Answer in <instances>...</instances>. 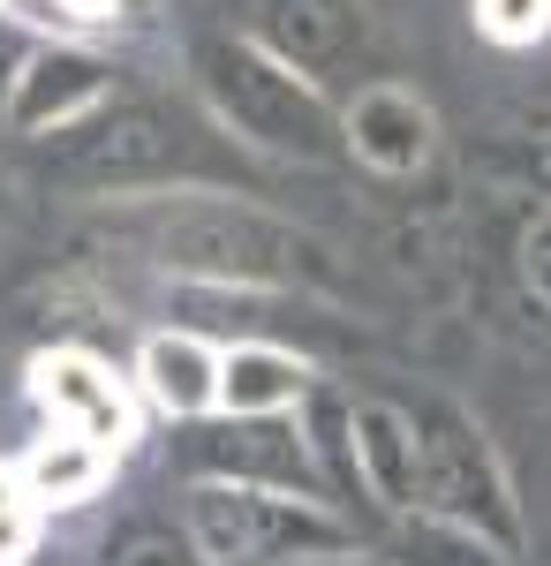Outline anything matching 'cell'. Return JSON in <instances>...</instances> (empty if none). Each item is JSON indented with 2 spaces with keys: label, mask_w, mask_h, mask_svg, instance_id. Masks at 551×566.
<instances>
[{
  "label": "cell",
  "mask_w": 551,
  "mask_h": 566,
  "mask_svg": "<svg viewBox=\"0 0 551 566\" xmlns=\"http://www.w3.org/2000/svg\"><path fill=\"white\" fill-rule=\"evenodd\" d=\"M174 280H235V287H325V250L288 219L235 205V197H144L122 219Z\"/></svg>",
  "instance_id": "6da1fadb"
},
{
  "label": "cell",
  "mask_w": 551,
  "mask_h": 566,
  "mask_svg": "<svg viewBox=\"0 0 551 566\" xmlns=\"http://www.w3.org/2000/svg\"><path fill=\"white\" fill-rule=\"evenodd\" d=\"M189 76L205 91V106L219 114V129H235L257 151H280V159H347V122L333 114V98L318 76H302L295 61H280L272 45L235 39V31H205L189 39Z\"/></svg>",
  "instance_id": "7a4b0ae2"
},
{
  "label": "cell",
  "mask_w": 551,
  "mask_h": 566,
  "mask_svg": "<svg viewBox=\"0 0 551 566\" xmlns=\"http://www.w3.org/2000/svg\"><path fill=\"white\" fill-rule=\"evenodd\" d=\"M181 536L205 566H288L318 552H355V522L325 506V491L272 483H181Z\"/></svg>",
  "instance_id": "3957f363"
},
{
  "label": "cell",
  "mask_w": 551,
  "mask_h": 566,
  "mask_svg": "<svg viewBox=\"0 0 551 566\" xmlns=\"http://www.w3.org/2000/svg\"><path fill=\"white\" fill-rule=\"evenodd\" d=\"M174 175H197V136L159 98H106L91 122L45 136V181L91 197H144Z\"/></svg>",
  "instance_id": "277c9868"
},
{
  "label": "cell",
  "mask_w": 551,
  "mask_h": 566,
  "mask_svg": "<svg viewBox=\"0 0 551 566\" xmlns=\"http://www.w3.org/2000/svg\"><path fill=\"white\" fill-rule=\"evenodd\" d=\"M408 416H416V453H424V506L521 552V506H513V483L499 469L484 423L468 408H454V400H438V392H416Z\"/></svg>",
  "instance_id": "5b68a950"
},
{
  "label": "cell",
  "mask_w": 551,
  "mask_h": 566,
  "mask_svg": "<svg viewBox=\"0 0 551 566\" xmlns=\"http://www.w3.org/2000/svg\"><path fill=\"white\" fill-rule=\"evenodd\" d=\"M174 476L197 483H272V491H325V461H318V438L310 423H295V408H272V416H189L174 438Z\"/></svg>",
  "instance_id": "8992f818"
},
{
  "label": "cell",
  "mask_w": 551,
  "mask_h": 566,
  "mask_svg": "<svg viewBox=\"0 0 551 566\" xmlns=\"http://www.w3.org/2000/svg\"><path fill=\"white\" fill-rule=\"evenodd\" d=\"M257 39L280 61H295L302 76H347V84H378L385 76V45L378 23L355 0H257Z\"/></svg>",
  "instance_id": "52a82bcc"
},
{
  "label": "cell",
  "mask_w": 551,
  "mask_h": 566,
  "mask_svg": "<svg viewBox=\"0 0 551 566\" xmlns=\"http://www.w3.org/2000/svg\"><path fill=\"white\" fill-rule=\"evenodd\" d=\"M106 98H122V69L114 61H98L84 45H31V61L15 76V98H8V136L45 144V136L91 122Z\"/></svg>",
  "instance_id": "ba28073f"
},
{
  "label": "cell",
  "mask_w": 551,
  "mask_h": 566,
  "mask_svg": "<svg viewBox=\"0 0 551 566\" xmlns=\"http://www.w3.org/2000/svg\"><path fill=\"white\" fill-rule=\"evenodd\" d=\"M31 392H39V408L53 416V431H84L98 446H114L122 453L128 431H136V408H128L122 378L84 348H53L31 363Z\"/></svg>",
  "instance_id": "9c48e42d"
},
{
  "label": "cell",
  "mask_w": 551,
  "mask_h": 566,
  "mask_svg": "<svg viewBox=\"0 0 551 566\" xmlns=\"http://www.w3.org/2000/svg\"><path fill=\"white\" fill-rule=\"evenodd\" d=\"M347 438H355V483L378 514L424 506V453L408 400H347Z\"/></svg>",
  "instance_id": "30bf717a"
},
{
  "label": "cell",
  "mask_w": 551,
  "mask_h": 566,
  "mask_svg": "<svg viewBox=\"0 0 551 566\" xmlns=\"http://www.w3.org/2000/svg\"><path fill=\"white\" fill-rule=\"evenodd\" d=\"M340 122H347V151H355L363 167H378V175H416L430 159V144H438V114H430L408 84H393V76L363 84L347 98Z\"/></svg>",
  "instance_id": "8fae6325"
},
{
  "label": "cell",
  "mask_w": 551,
  "mask_h": 566,
  "mask_svg": "<svg viewBox=\"0 0 551 566\" xmlns=\"http://www.w3.org/2000/svg\"><path fill=\"white\" fill-rule=\"evenodd\" d=\"M318 392L310 363L272 340H235L219 355V408L227 416H272V408H302Z\"/></svg>",
  "instance_id": "7c38bea8"
},
{
  "label": "cell",
  "mask_w": 551,
  "mask_h": 566,
  "mask_svg": "<svg viewBox=\"0 0 551 566\" xmlns=\"http://www.w3.org/2000/svg\"><path fill=\"white\" fill-rule=\"evenodd\" d=\"M136 378L152 392V408H167L174 423L219 408V348H205L197 333H152L136 355Z\"/></svg>",
  "instance_id": "4fadbf2b"
},
{
  "label": "cell",
  "mask_w": 551,
  "mask_h": 566,
  "mask_svg": "<svg viewBox=\"0 0 551 566\" xmlns=\"http://www.w3.org/2000/svg\"><path fill=\"white\" fill-rule=\"evenodd\" d=\"M378 559L385 566H513V552L491 544L484 528L438 514V506H408V514H385Z\"/></svg>",
  "instance_id": "5bb4252c"
},
{
  "label": "cell",
  "mask_w": 551,
  "mask_h": 566,
  "mask_svg": "<svg viewBox=\"0 0 551 566\" xmlns=\"http://www.w3.org/2000/svg\"><path fill=\"white\" fill-rule=\"evenodd\" d=\"M15 476L39 506H84V499H98V483L114 476V446H98L84 431H53L31 446V461Z\"/></svg>",
  "instance_id": "9a60e30c"
},
{
  "label": "cell",
  "mask_w": 551,
  "mask_h": 566,
  "mask_svg": "<svg viewBox=\"0 0 551 566\" xmlns=\"http://www.w3.org/2000/svg\"><path fill=\"white\" fill-rule=\"evenodd\" d=\"M468 175L499 181V189H513V197H544L551 205V129L476 136V144H468Z\"/></svg>",
  "instance_id": "2e32d148"
},
{
  "label": "cell",
  "mask_w": 551,
  "mask_h": 566,
  "mask_svg": "<svg viewBox=\"0 0 551 566\" xmlns=\"http://www.w3.org/2000/svg\"><path fill=\"white\" fill-rule=\"evenodd\" d=\"M476 23L499 45H529L551 31V0H476Z\"/></svg>",
  "instance_id": "e0dca14e"
},
{
  "label": "cell",
  "mask_w": 551,
  "mask_h": 566,
  "mask_svg": "<svg viewBox=\"0 0 551 566\" xmlns=\"http://www.w3.org/2000/svg\"><path fill=\"white\" fill-rule=\"evenodd\" d=\"M31 514H39V499L23 491V476H0V566L31 552Z\"/></svg>",
  "instance_id": "ac0fdd59"
},
{
  "label": "cell",
  "mask_w": 551,
  "mask_h": 566,
  "mask_svg": "<svg viewBox=\"0 0 551 566\" xmlns=\"http://www.w3.org/2000/svg\"><path fill=\"white\" fill-rule=\"evenodd\" d=\"M106 566H205V559L189 552V536H122L106 552Z\"/></svg>",
  "instance_id": "d6986e66"
},
{
  "label": "cell",
  "mask_w": 551,
  "mask_h": 566,
  "mask_svg": "<svg viewBox=\"0 0 551 566\" xmlns=\"http://www.w3.org/2000/svg\"><path fill=\"white\" fill-rule=\"evenodd\" d=\"M31 45L15 23H0V129H8V98H15V76H23V61H31Z\"/></svg>",
  "instance_id": "ffe728a7"
},
{
  "label": "cell",
  "mask_w": 551,
  "mask_h": 566,
  "mask_svg": "<svg viewBox=\"0 0 551 566\" xmlns=\"http://www.w3.org/2000/svg\"><path fill=\"white\" fill-rule=\"evenodd\" d=\"M288 566H385V559H363V552H318V559H288Z\"/></svg>",
  "instance_id": "44dd1931"
},
{
  "label": "cell",
  "mask_w": 551,
  "mask_h": 566,
  "mask_svg": "<svg viewBox=\"0 0 551 566\" xmlns=\"http://www.w3.org/2000/svg\"><path fill=\"white\" fill-rule=\"evenodd\" d=\"M537 129H551V114H537Z\"/></svg>",
  "instance_id": "7402d4cb"
}]
</instances>
